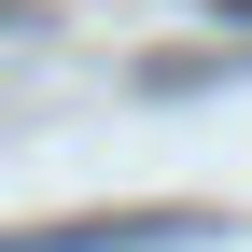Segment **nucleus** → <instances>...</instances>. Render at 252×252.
<instances>
[{
  "mask_svg": "<svg viewBox=\"0 0 252 252\" xmlns=\"http://www.w3.org/2000/svg\"><path fill=\"white\" fill-rule=\"evenodd\" d=\"M224 14H238V28H252V0H224Z\"/></svg>",
  "mask_w": 252,
  "mask_h": 252,
  "instance_id": "nucleus-2",
  "label": "nucleus"
},
{
  "mask_svg": "<svg viewBox=\"0 0 252 252\" xmlns=\"http://www.w3.org/2000/svg\"><path fill=\"white\" fill-rule=\"evenodd\" d=\"M0 14H28V0H0Z\"/></svg>",
  "mask_w": 252,
  "mask_h": 252,
  "instance_id": "nucleus-3",
  "label": "nucleus"
},
{
  "mask_svg": "<svg viewBox=\"0 0 252 252\" xmlns=\"http://www.w3.org/2000/svg\"><path fill=\"white\" fill-rule=\"evenodd\" d=\"M182 238H210L196 210H112V224H28L0 252H182Z\"/></svg>",
  "mask_w": 252,
  "mask_h": 252,
  "instance_id": "nucleus-1",
  "label": "nucleus"
}]
</instances>
